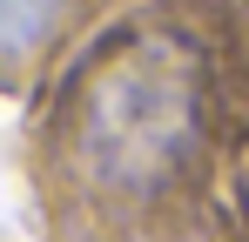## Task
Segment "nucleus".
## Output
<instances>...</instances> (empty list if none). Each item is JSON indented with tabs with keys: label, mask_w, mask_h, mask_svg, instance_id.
<instances>
[{
	"label": "nucleus",
	"mask_w": 249,
	"mask_h": 242,
	"mask_svg": "<svg viewBox=\"0 0 249 242\" xmlns=\"http://www.w3.org/2000/svg\"><path fill=\"white\" fill-rule=\"evenodd\" d=\"M47 20H54V0H0V27L14 40H34Z\"/></svg>",
	"instance_id": "f03ea898"
},
{
	"label": "nucleus",
	"mask_w": 249,
	"mask_h": 242,
	"mask_svg": "<svg viewBox=\"0 0 249 242\" xmlns=\"http://www.w3.org/2000/svg\"><path fill=\"white\" fill-rule=\"evenodd\" d=\"M196 121H202V87H196L189 47L162 34H135L108 47L81 81L74 141L101 182L162 189L196 148Z\"/></svg>",
	"instance_id": "f257e3e1"
}]
</instances>
